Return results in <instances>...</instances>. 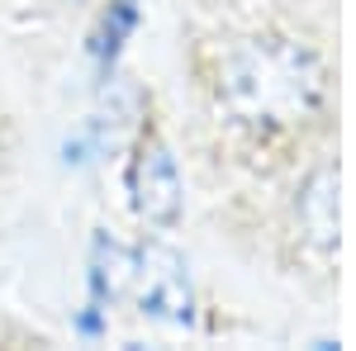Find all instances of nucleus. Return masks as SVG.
Listing matches in <instances>:
<instances>
[{
	"label": "nucleus",
	"instance_id": "nucleus-6",
	"mask_svg": "<svg viewBox=\"0 0 356 351\" xmlns=\"http://www.w3.org/2000/svg\"><path fill=\"white\" fill-rule=\"evenodd\" d=\"M10 181H15V124H10L5 100H0V199L10 195Z\"/></svg>",
	"mask_w": 356,
	"mask_h": 351
},
{
	"label": "nucleus",
	"instance_id": "nucleus-5",
	"mask_svg": "<svg viewBox=\"0 0 356 351\" xmlns=\"http://www.w3.org/2000/svg\"><path fill=\"white\" fill-rule=\"evenodd\" d=\"M143 0H105V15H100V24L90 33V57H95V76L100 81H110L114 67H119V57L129 48V38H134L138 28V10Z\"/></svg>",
	"mask_w": 356,
	"mask_h": 351
},
{
	"label": "nucleus",
	"instance_id": "nucleus-3",
	"mask_svg": "<svg viewBox=\"0 0 356 351\" xmlns=\"http://www.w3.org/2000/svg\"><path fill=\"white\" fill-rule=\"evenodd\" d=\"M290 243H295V256L309 270L332 275V261H337V162L328 152H318L295 181Z\"/></svg>",
	"mask_w": 356,
	"mask_h": 351
},
{
	"label": "nucleus",
	"instance_id": "nucleus-4",
	"mask_svg": "<svg viewBox=\"0 0 356 351\" xmlns=\"http://www.w3.org/2000/svg\"><path fill=\"white\" fill-rule=\"evenodd\" d=\"M134 280H143V290H138L143 313L176 318V323L191 318V285L181 275V256H171L166 247H143V256H138V266H134Z\"/></svg>",
	"mask_w": 356,
	"mask_h": 351
},
{
	"label": "nucleus",
	"instance_id": "nucleus-7",
	"mask_svg": "<svg viewBox=\"0 0 356 351\" xmlns=\"http://www.w3.org/2000/svg\"><path fill=\"white\" fill-rule=\"evenodd\" d=\"M318 5H328V0H318Z\"/></svg>",
	"mask_w": 356,
	"mask_h": 351
},
{
	"label": "nucleus",
	"instance_id": "nucleus-1",
	"mask_svg": "<svg viewBox=\"0 0 356 351\" xmlns=\"http://www.w3.org/2000/svg\"><path fill=\"white\" fill-rule=\"evenodd\" d=\"M195 109L223 166L266 176L332 114V62L300 28L275 19H223L186 53Z\"/></svg>",
	"mask_w": 356,
	"mask_h": 351
},
{
	"label": "nucleus",
	"instance_id": "nucleus-2",
	"mask_svg": "<svg viewBox=\"0 0 356 351\" xmlns=\"http://www.w3.org/2000/svg\"><path fill=\"white\" fill-rule=\"evenodd\" d=\"M124 186L134 199V214L152 228V233H171L186 209V181H181V162L166 142V129L157 124L152 109L138 114V133L129 147V166H124Z\"/></svg>",
	"mask_w": 356,
	"mask_h": 351
}]
</instances>
